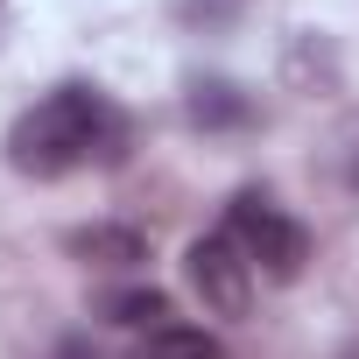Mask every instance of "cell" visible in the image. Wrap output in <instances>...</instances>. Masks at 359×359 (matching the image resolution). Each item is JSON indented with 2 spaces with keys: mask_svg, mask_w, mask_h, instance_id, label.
<instances>
[{
  "mask_svg": "<svg viewBox=\"0 0 359 359\" xmlns=\"http://www.w3.org/2000/svg\"><path fill=\"white\" fill-rule=\"evenodd\" d=\"M127 155V113L92 92V85H57L8 127V162L22 176H71L85 162H120Z\"/></svg>",
  "mask_w": 359,
  "mask_h": 359,
  "instance_id": "1",
  "label": "cell"
},
{
  "mask_svg": "<svg viewBox=\"0 0 359 359\" xmlns=\"http://www.w3.org/2000/svg\"><path fill=\"white\" fill-rule=\"evenodd\" d=\"M226 233H233V247H240L268 282H296L303 261H310V233H303L275 198H261V191H240V198H233Z\"/></svg>",
  "mask_w": 359,
  "mask_h": 359,
  "instance_id": "2",
  "label": "cell"
},
{
  "mask_svg": "<svg viewBox=\"0 0 359 359\" xmlns=\"http://www.w3.org/2000/svg\"><path fill=\"white\" fill-rule=\"evenodd\" d=\"M184 275H191V289H198V303H205L212 317H247V303H254V261L233 247V233L191 240Z\"/></svg>",
  "mask_w": 359,
  "mask_h": 359,
  "instance_id": "3",
  "label": "cell"
},
{
  "mask_svg": "<svg viewBox=\"0 0 359 359\" xmlns=\"http://www.w3.org/2000/svg\"><path fill=\"white\" fill-rule=\"evenodd\" d=\"M71 254L92 261V268H141L148 261V240L134 226H78L71 233Z\"/></svg>",
  "mask_w": 359,
  "mask_h": 359,
  "instance_id": "4",
  "label": "cell"
},
{
  "mask_svg": "<svg viewBox=\"0 0 359 359\" xmlns=\"http://www.w3.org/2000/svg\"><path fill=\"white\" fill-rule=\"evenodd\" d=\"M134 359H226V345L205 324H155V331H141Z\"/></svg>",
  "mask_w": 359,
  "mask_h": 359,
  "instance_id": "5",
  "label": "cell"
},
{
  "mask_svg": "<svg viewBox=\"0 0 359 359\" xmlns=\"http://www.w3.org/2000/svg\"><path fill=\"white\" fill-rule=\"evenodd\" d=\"M191 120L198 127H247L254 120V99L240 92V85H191Z\"/></svg>",
  "mask_w": 359,
  "mask_h": 359,
  "instance_id": "6",
  "label": "cell"
},
{
  "mask_svg": "<svg viewBox=\"0 0 359 359\" xmlns=\"http://www.w3.org/2000/svg\"><path fill=\"white\" fill-rule=\"evenodd\" d=\"M106 324L155 331V324H169V296H162V289H113V296H106Z\"/></svg>",
  "mask_w": 359,
  "mask_h": 359,
  "instance_id": "7",
  "label": "cell"
},
{
  "mask_svg": "<svg viewBox=\"0 0 359 359\" xmlns=\"http://www.w3.org/2000/svg\"><path fill=\"white\" fill-rule=\"evenodd\" d=\"M352 191H359V155H352Z\"/></svg>",
  "mask_w": 359,
  "mask_h": 359,
  "instance_id": "8",
  "label": "cell"
}]
</instances>
